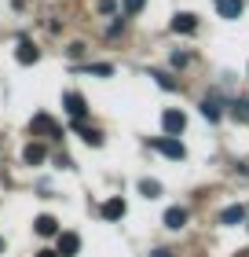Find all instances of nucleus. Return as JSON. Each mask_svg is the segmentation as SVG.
<instances>
[{
	"mask_svg": "<svg viewBox=\"0 0 249 257\" xmlns=\"http://www.w3.org/2000/svg\"><path fill=\"white\" fill-rule=\"evenodd\" d=\"M63 107H66V114L74 121H85L88 118V103H85V96H77V92H66L63 96Z\"/></svg>",
	"mask_w": 249,
	"mask_h": 257,
	"instance_id": "obj_1",
	"label": "nucleus"
},
{
	"mask_svg": "<svg viewBox=\"0 0 249 257\" xmlns=\"http://www.w3.org/2000/svg\"><path fill=\"white\" fill-rule=\"evenodd\" d=\"M55 253H59V257H77V253H81V235H77V231H59Z\"/></svg>",
	"mask_w": 249,
	"mask_h": 257,
	"instance_id": "obj_2",
	"label": "nucleus"
},
{
	"mask_svg": "<svg viewBox=\"0 0 249 257\" xmlns=\"http://www.w3.org/2000/svg\"><path fill=\"white\" fill-rule=\"evenodd\" d=\"M30 128H33L37 136H48V140H63V128H59V125H55V121L48 118V114H37V118L30 121Z\"/></svg>",
	"mask_w": 249,
	"mask_h": 257,
	"instance_id": "obj_3",
	"label": "nucleus"
},
{
	"mask_svg": "<svg viewBox=\"0 0 249 257\" xmlns=\"http://www.w3.org/2000/svg\"><path fill=\"white\" fill-rule=\"evenodd\" d=\"M154 147H158L165 158H176V162H183V158H187V151H183V144H180L176 136H161V140H154Z\"/></svg>",
	"mask_w": 249,
	"mask_h": 257,
	"instance_id": "obj_4",
	"label": "nucleus"
},
{
	"mask_svg": "<svg viewBox=\"0 0 249 257\" xmlns=\"http://www.w3.org/2000/svg\"><path fill=\"white\" fill-rule=\"evenodd\" d=\"M161 125H165V136H180L187 128V114L183 110H165L161 114Z\"/></svg>",
	"mask_w": 249,
	"mask_h": 257,
	"instance_id": "obj_5",
	"label": "nucleus"
},
{
	"mask_svg": "<svg viewBox=\"0 0 249 257\" xmlns=\"http://www.w3.org/2000/svg\"><path fill=\"white\" fill-rule=\"evenodd\" d=\"M15 55H19V63H22V66H33V63L41 59L37 44H33L30 37H22V41H19V48H15Z\"/></svg>",
	"mask_w": 249,
	"mask_h": 257,
	"instance_id": "obj_6",
	"label": "nucleus"
},
{
	"mask_svg": "<svg viewBox=\"0 0 249 257\" xmlns=\"http://www.w3.org/2000/svg\"><path fill=\"white\" fill-rule=\"evenodd\" d=\"M183 224H187V209H183V206H172V209H165V228L180 231Z\"/></svg>",
	"mask_w": 249,
	"mask_h": 257,
	"instance_id": "obj_7",
	"label": "nucleus"
},
{
	"mask_svg": "<svg viewBox=\"0 0 249 257\" xmlns=\"http://www.w3.org/2000/svg\"><path fill=\"white\" fill-rule=\"evenodd\" d=\"M44 158H48V147L44 144H30L26 151H22V162H26V166H41Z\"/></svg>",
	"mask_w": 249,
	"mask_h": 257,
	"instance_id": "obj_8",
	"label": "nucleus"
},
{
	"mask_svg": "<svg viewBox=\"0 0 249 257\" xmlns=\"http://www.w3.org/2000/svg\"><path fill=\"white\" fill-rule=\"evenodd\" d=\"M33 231H37V235H59V220L48 217V213H41L37 220H33Z\"/></svg>",
	"mask_w": 249,
	"mask_h": 257,
	"instance_id": "obj_9",
	"label": "nucleus"
},
{
	"mask_svg": "<svg viewBox=\"0 0 249 257\" xmlns=\"http://www.w3.org/2000/svg\"><path fill=\"white\" fill-rule=\"evenodd\" d=\"M172 30H176V33H194V30H198V19L191 15V11H180V15L172 19Z\"/></svg>",
	"mask_w": 249,
	"mask_h": 257,
	"instance_id": "obj_10",
	"label": "nucleus"
},
{
	"mask_svg": "<svg viewBox=\"0 0 249 257\" xmlns=\"http://www.w3.org/2000/svg\"><path fill=\"white\" fill-rule=\"evenodd\" d=\"M103 217L106 220H121L125 217V198H106L103 202Z\"/></svg>",
	"mask_w": 249,
	"mask_h": 257,
	"instance_id": "obj_11",
	"label": "nucleus"
},
{
	"mask_svg": "<svg viewBox=\"0 0 249 257\" xmlns=\"http://www.w3.org/2000/svg\"><path fill=\"white\" fill-rule=\"evenodd\" d=\"M74 128H77V136L85 140L88 147H99V144H103V133H99V128H88V125H81V121H74Z\"/></svg>",
	"mask_w": 249,
	"mask_h": 257,
	"instance_id": "obj_12",
	"label": "nucleus"
},
{
	"mask_svg": "<svg viewBox=\"0 0 249 257\" xmlns=\"http://www.w3.org/2000/svg\"><path fill=\"white\" fill-rule=\"evenodd\" d=\"M216 11L223 19H238L242 15V0H216Z\"/></svg>",
	"mask_w": 249,
	"mask_h": 257,
	"instance_id": "obj_13",
	"label": "nucleus"
},
{
	"mask_svg": "<svg viewBox=\"0 0 249 257\" xmlns=\"http://www.w3.org/2000/svg\"><path fill=\"white\" fill-rule=\"evenodd\" d=\"M245 220V206H227L220 213V224H242Z\"/></svg>",
	"mask_w": 249,
	"mask_h": 257,
	"instance_id": "obj_14",
	"label": "nucleus"
},
{
	"mask_svg": "<svg viewBox=\"0 0 249 257\" xmlns=\"http://www.w3.org/2000/svg\"><path fill=\"white\" fill-rule=\"evenodd\" d=\"M139 191H143L147 198H158L161 195V184L158 180H139Z\"/></svg>",
	"mask_w": 249,
	"mask_h": 257,
	"instance_id": "obj_15",
	"label": "nucleus"
},
{
	"mask_svg": "<svg viewBox=\"0 0 249 257\" xmlns=\"http://www.w3.org/2000/svg\"><path fill=\"white\" fill-rule=\"evenodd\" d=\"M201 114H205L209 121H216V118H220V103H216V99H205V103H201Z\"/></svg>",
	"mask_w": 249,
	"mask_h": 257,
	"instance_id": "obj_16",
	"label": "nucleus"
},
{
	"mask_svg": "<svg viewBox=\"0 0 249 257\" xmlns=\"http://www.w3.org/2000/svg\"><path fill=\"white\" fill-rule=\"evenodd\" d=\"M88 74H99V77H110V74H114V66H110V63H96V66H88Z\"/></svg>",
	"mask_w": 249,
	"mask_h": 257,
	"instance_id": "obj_17",
	"label": "nucleus"
},
{
	"mask_svg": "<svg viewBox=\"0 0 249 257\" xmlns=\"http://www.w3.org/2000/svg\"><path fill=\"white\" fill-rule=\"evenodd\" d=\"M150 77H154V81H158V85H161V88H176V81H172L169 74H150Z\"/></svg>",
	"mask_w": 249,
	"mask_h": 257,
	"instance_id": "obj_18",
	"label": "nucleus"
},
{
	"mask_svg": "<svg viewBox=\"0 0 249 257\" xmlns=\"http://www.w3.org/2000/svg\"><path fill=\"white\" fill-rule=\"evenodd\" d=\"M143 4H147V0H125V11H128V15H136V11H143Z\"/></svg>",
	"mask_w": 249,
	"mask_h": 257,
	"instance_id": "obj_19",
	"label": "nucleus"
},
{
	"mask_svg": "<svg viewBox=\"0 0 249 257\" xmlns=\"http://www.w3.org/2000/svg\"><path fill=\"white\" fill-rule=\"evenodd\" d=\"M99 8L106 11V15H110V11H114V0H99Z\"/></svg>",
	"mask_w": 249,
	"mask_h": 257,
	"instance_id": "obj_20",
	"label": "nucleus"
},
{
	"mask_svg": "<svg viewBox=\"0 0 249 257\" xmlns=\"http://www.w3.org/2000/svg\"><path fill=\"white\" fill-rule=\"evenodd\" d=\"M150 257H172V250H154Z\"/></svg>",
	"mask_w": 249,
	"mask_h": 257,
	"instance_id": "obj_21",
	"label": "nucleus"
},
{
	"mask_svg": "<svg viewBox=\"0 0 249 257\" xmlns=\"http://www.w3.org/2000/svg\"><path fill=\"white\" fill-rule=\"evenodd\" d=\"M37 257H59V253H55V250H41Z\"/></svg>",
	"mask_w": 249,
	"mask_h": 257,
	"instance_id": "obj_22",
	"label": "nucleus"
},
{
	"mask_svg": "<svg viewBox=\"0 0 249 257\" xmlns=\"http://www.w3.org/2000/svg\"><path fill=\"white\" fill-rule=\"evenodd\" d=\"M0 250H4V239H0Z\"/></svg>",
	"mask_w": 249,
	"mask_h": 257,
	"instance_id": "obj_23",
	"label": "nucleus"
}]
</instances>
